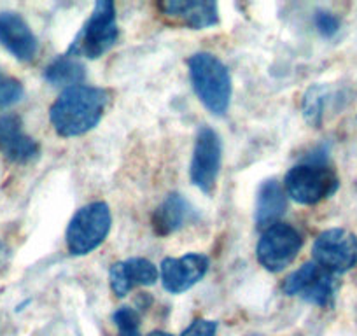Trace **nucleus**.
<instances>
[{"instance_id": "f257e3e1", "label": "nucleus", "mask_w": 357, "mask_h": 336, "mask_svg": "<svg viewBox=\"0 0 357 336\" xmlns=\"http://www.w3.org/2000/svg\"><path fill=\"white\" fill-rule=\"evenodd\" d=\"M107 105L109 93L102 88L84 84L65 88L51 105V125L61 137L84 135L100 123Z\"/></svg>"}, {"instance_id": "f03ea898", "label": "nucleus", "mask_w": 357, "mask_h": 336, "mask_svg": "<svg viewBox=\"0 0 357 336\" xmlns=\"http://www.w3.org/2000/svg\"><path fill=\"white\" fill-rule=\"evenodd\" d=\"M195 93L212 114H226L231 102V77L226 65L211 53H197L188 60Z\"/></svg>"}, {"instance_id": "7ed1b4c3", "label": "nucleus", "mask_w": 357, "mask_h": 336, "mask_svg": "<svg viewBox=\"0 0 357 336\" xmlns=\"http://www.w3.org/2000/svg\"><path fill=\"white\" fill-rule=\"evenodd\" d=\"M119 37L118 23H116V9L112 2L102 0L97 2L88 22L82 25L75 39L72 40L67 54L79 58H100L116 44Z\"/></svg>"}, {"instance_id": "20e7f679", "label": "nucleus", "mask_w": 357, "mask_h": 336, "mask_svg": "<svg viewBox=\"0 0 357 336\" xmlns=\"http://www.w3.org/2000/svg\"><path fill=\"white\" fill-rule=\"evenodd\" d=\"M111 211L104 201L79 208L67 228V247L72 256H86L98 249L111 231Z\"/></svg>"}, {"instance_id": "39448f33", "label": "nucleus", "mask_w": 357, "mask_h": 336, "mask_svg": "<svg viewBox=\"0 0 357 336\" xmlns=\"http://www.w3.org/2000/svg\"><path fill=\"white\" fill-rule=\"evenodd\" d=\"M340 183L331 168L322 163L296 165L286 174V191L300 205H315L333 197Z\"/></svg>"}, {"instance_id": "423d86ee", "label": "nucleus", "mask_w": 357, "mask_h": 336, "mask_svg": "<svg viewBox=\"0 0 357 336\" xmlns=\"http://www.w3.org/2000/svg\"><path fill=\"white\" fill-rule=\"evenodd\" d=\"M282 291L287 296H298L307 303L326 308L335 301L338 279L335 273L322 268L315 261H310L305 263L284 280Z\"/></svg>"}, {"instance_id": "0eeeda50", "label": "nucleus", "mask_w": 357, "mask_h": 336, "mask_svg": "<svg viewBox=\"0 0 357 336\" xmlns=\"http://www.w3.org/2000/svg\"><path fill=\"white\" fill-rule=\"evenodd\" d=\"M303 247V236L296 228L284 222L266 228L257 243V261L268 272H282L296 259L298 252Z\"/></svg>"}, {"instance_id": "6e6552de", "label": "nucleus", "mask_w": 357, "mask_h": 336, "mask_svg": "<svg viewBox=\"0 0 357 336\" xmlns=\"http://www.w3.org/2000/svg\"><path fill=\"white\" fill-rule=\"evenodd\" d=\"M314 261L331 273L349 272L357 263V238L342 228L326 229L315 238L312 247Z\"/></svg>"}, {"instance_id": "1a4fd4ad", "label": "nucleus", "mask_w": 357, "mask_h": 336, "mask_svg": "<svg viewBox=\"0 0 357 336\" xmlns=\"http://www.w3.org/2000/svg\"><path fill=\"white\" fill-rule=\"evenodd\" d=\"M221 154L222 144L219 135L208 126H204L198 132L197 142H195L190 177L191 183L205 194H212V191L215 190L219 172H221Z\"/></svg>"}, {"instance_id": "9d476101", "label": "nucleus", "mask_w": 357, "mask_h": 336, "mask_svg": "<svg viewBox=\"0 0 357 336\" xmlns=\"http://www.w3.org/2000/svg\"><path fill=\"white\" fill-rule=\"evenodd\" d=\"M208 270V258L204 254H186L161 261V282L172 294H181L200 282Z\"/></svg>"}, {"instance_id": "9b49d317", "label": "nucleus", "mask_w": 357, "mask_h": 336, "mask_svg": "<svg viewBox=\"0 0 357 336\" xmlns=\"http://www.w3.org/2000/svg\"><path fill=\"white\" fill-rule=\"evenodd\" d=\"M0 153L15 163H29L39 156V144L23 132L18 116L9 114L0 118Z\"/></svg>"}, {"instance_id": "f8f14e48", "label": "nucleus", "mask_w": 357, "mask_h": 336, "mask_svg": "<svg viewBox=\"0 0 357 336\" xmlns=\"http://www.w3.org/2000/svg\"><path fill=\"white\" fill-rule=\"evenodd\" d=\"M0 44L22 61L33 60L39 47L29 23L16 13H0Z\"/></svg>"}, {"instance_id": "ddd939ff", "label": "nucleus", "mask_w": 357, "mask_h": 336, "mask_svg": "<svg viewBox=\"0 0 357 336\" xmlns=\"http://www.w3.org/2000/svg\"><path fill=\"white\" fill-rule=\"evenodd\" d=\"M158 268L144 258H132L116 263L109 272V280L116 296L123 298L140 286H153L158 280Z\"/></svg>"}, {"instance_id": "4468645a", "label": "nucleus", "mask_w": 357, "mask_h": 336, "mask_svg": "<svg viewBox=\"0 0 357 336\" xmlns=\"http://www.w3.org/2000/svg\"><path fill=\"white\" fill-rule=\"evenodd\" d=\"M160 9L195 30L208 29L219 23L218 4L211 0H168L161 2Z\"/></svg>"}, {"instance_id": "2eb2a0df", "label": "nucleus", "mask_w": 357, "mask_h": 336, "mask_svg": "<svg viewBox=\"0 0 357 336\" xmlns=\"http://www.w3.org/2000/svg\"><path fill=\"white\" fill-rule=\"evenodd\" d=\"M193 217V207L181 194H170L153 215L154 231L161 236L177 231Z\"/></svg>"}, {"instance_id": "dca6fc26", "label": "nucleus", "mask_w": 357, "mask_h": 336, "mask_svg": "<svg viewBox=\"0 0 357 336\" xmlns=\"http://www.w3.org/2000/svg\"><path fill=\"white\" fill-rule=\"evenodd\" d=\"M287 198L282 186L277 181H266L261 184L256 204V222L259 228H270L277 224L286 214Z\"/></svg>"}, {"instance_id": "f3484780", "label": "nucleus", "mask_w": 357, "mask_h": 336, "mask_svg": "<svg viewBox=\"0 0 357 336\" xmlns=\"http://www.w3.org/2000/svg\"><path fill=\"white\" fill-rule=\"evenodd\" d=\"M46 79L56 86H77L79 82L84 79V67L74 56L65 54V56L56 58L46 68Z\"/></svg>"}, {"instance_id": "a211bd4d", "label": "nucleus", "mask_w": 357, "mask_h": 336, "mask_svg": "<svg viewBox=\"0 0 357 336\" xmlns=\"http://www.w3.org/2000/svg\"><path fill=\"white\" fill-rule=\"evenodd\" d=\"M119 336H142L139 329V314L130 307H121L114 314Z\"/></svg>"}, {"instance_id": "6ab92c4d", "label": "nucleus", "mask_w": 357, "mask_h": 336, "mask_svg": "<svg viewBox=\"0 0 357 336\" xmlns=\"http://www.w3.org/2000/svg\"><path fill=\"white\" fill-rule=\"evenodd\" d=\"M23 97V86L16 79L4 77L0 74V107H9V105L20 102Z\"/></svg>"}, {"instance_id": "aec40b11", "label": "nucleus", "mask_w": 357, "mask_h": 336, "mask_svg": "<svg viewBox=\"0 0 357 336\" xmlns=\"http://www.w3.org/2000/svg\"><path fill=\"white\" fill-rule=\"evenodd\" d=\"M215 333H218V322L197 319L184 329L181 336H215Z\"/></svg>"}, {"instance_id": "412c9836", "label": "nucleus", "mask_w": 357, "mask_h": 336, "mask_svg": "<svg viewBox=\"0 0 357 336\" xmlns=\"http://www.w3.org/2000/svg\"><path fill=\"white\" fill-rule=\"evenodd\" d=\"M315 25H317L319 32H321L322 36L329 37L333 36V33H336L340 22L336 16L329 15V13H317V16H315Z\"/></svg>"}, {"instance_id": "4be33fe9", "label": "nucleus", "mask_w": 357, "mask_h": 336, "mask_svg": "<svg viewBox=\"0 0 357 336\" xmlns=\"http://www.w3.org/2000/svg\"><path fill=\"white\" fill-rule=\"evenodd\" d=\"M147 336H174V335H170V333H165V331H153V333H149Z\"/></svg>"}]
</instances>
